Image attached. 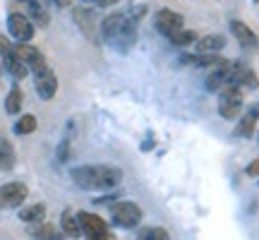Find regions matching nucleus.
I'll return each instance as SVG.
<instances>
[{
  "instance_id": "obj_1",
  "label": "nucleus",
  "mask_w": 259,
  "mask_h": 240,
  "mask_svg": "<svg viewBox=\"0 0 259 240\" xmlns=\"http://www.w3.org/2000/svg\"><path fill=\"white\" fill-rule=\"evenodd\" d=\"M74 185L82 190H113L122 180V173L111 166H77L70 171Z\"/></svg>"
},
{
  "instance_id": "obj_2",
  "label": "nucleus",
  "mask_w": 259,
  "mask_h": 240,
  "mask_svg": "<svg viewBox=\"0 0 259 240\" xmlns=\"http://www.w3.org/2000/svg\"><path fill=\"white\" fill-rule=\"evenodd\" d=\"M240 111H242V87H238V84H226L221 89V103H219L221 118L233 120L240 115Z\"/></svg>"
},
{
  "instance_id": "obj_3",
  "label": "nucleus",
  "mask_w": 259,
  "mask_h": 240,
  "mask_svg": "<svg viewBox=\"0 0 259 240\" xmlns=\"http://www.w3.org/2000/svg\"><path fill=\"white\" fill-rule=\"evenodd\" d=\"M0 58H3V65L15 79H24L29 74V67L22 63V58L15 53V46L8 41V36L0 34Z\"/></svg>"
},
{
  "instance_id": "obj_4",
  "label": "nucleus",
  "mask_w": 259,
  "mask_h": 240,
  "mask_svg": "<svg viewBox=\"0 0 259 240\" xmlns=\"http://www.w3.org/2000/svg\"><path fill=\"white\" fill-rule=\"evenodd\" d=\"M77 219H79V228H82V233L87 238H92V240H111L113 238V233L108 231V223L103 221L101 216L89 214V212H79Z\"/></svg>"
},
{
  "instance_id": "obj_5",
  "label": "nucleus",
  "mask_w": 259,
  "mask_h": 240,
  "mask_svg": "<svg viewBox=\"0 0 259 240\" xmlns=\"http://www.w3.org/2000/svg\"><path fill=\"white\" fill-rule=\"evenodd\" d=\"M142 221V209L135 202H118L113 207V223L120 228H137Z\"/></svg>"
},
{
  "instance_id": "obj_6",
  "label": "nucleus",
  "mask_w": 259,
  "mask_h": 240,
  "mask_svg": "<svg viewBox=\"0 0 259 240\" xmlns=\"http://www.w3.org/2000/svg\"><path fill=\"white\" fill-rule=\"evenodd\" d=\"M72 17H74V22H77V27H79V31H82L84 36L89 38L92 44H99V31H101V27H99V22H96L94 10H89V8H74L72 10Z\"/></svg>"
},
{
  "instance_id": "obj_7",
  "label": "nucleus",
  "mask_w": 259,
  "mask_h": 240,
  "mask_svg": "<svg viewBox=\"0 0 259 240\" xmlns=\"http://www.w3.org/2000/svg\"><path fill=\"white\" fill-rule=\"evenodd\" d=\"M15 53H17V56L22 58V63L27 65L31 72H38V70L48 67L46 58L41 56V51H38L36 46H31L29 41H19L17 46H15Z\"/></svg>"
},
{
  "instance_id": "obj_8",
  "label": "nucleus",
  "mask_w": 259,
  "mask_h": 240,
  "mask_svg": "<svg viewBox=\"0 0 259 240\" xmlns=\"http://www.w3.org/2000/svg\"><path fill=\"white\" fill-rule=\"evenodd\" d=\"M27 185L24 183H8L0 187V209H12V207H19L27 199Z\"/></svg>"
},
{
  "instance_id": "obj_9",
  "label": "nucleus",
  "mask_w": 259,
  "mask_h": 240,
  "mask_svg": "<svg viewBox=\"0 0 259 240\" xmlns=\"http://www.w3.org/2000/svg\"><path fill=\"white\" fill-rule=\"evenodd\" d=\"M8 31L17 41H31L34 38V22L19 12H12L8 17Z\"/></svg>"
},
{
  "instance_id": "obj_10",
  "label": "nucleus",
  "mask_w": 259,
  "mask_h": 240,
  "mask_svg": "<svg viewBox=\"0 0 259 240\" xmlns=\"http://www.w3.org/2000/svg\"><path fill=\"white\" fill-rule=\"evenodd\" d=\"M34 84H36V92L44 101H51L58 92V77L53 74L51 67H44V70L34 72Z\"/></svg>"
},
{
  "instance_id": "obj_11",
  "label": "nucleus",
  "mask_w": 259,
  "mask_h": 240,
  "mask_svg": "<svg viewBox=\"0 0 259 240\" xmlns=\"http://www.w3.org/2000/svg\"><path fill=\"white\" fill-rule=\"evenodd\" d=\"M154 27L158 29V34H163V36H170L173 31H178L180 27H185V19L183 15H178L173 10H161L156 12V19H154Z\"/></svg>"
},
{
  "instance_id": "obj_12",
  "label": "nucleus",
  "mask_w": 259,
  "mask_h": 240,
  "mask_svg": "<svg viewBox=\"0 0 259 240\" xmlns=\"http://www.w3.org/2000/svg\"><path fill=\"white\" fill-rule=\"evenodd\" d=\"M125 22H127V17H125L122 12H113V15H108V17L101 22L103 38H106L108 44H118V38H120V34H122V27H125Z\"/></svg>"
},
{
  "instance_id": "obj_13",
  "label": "nucleus",
  "mask_w": 259,
  "mask_h": 240,
  "mask_svg": "<svg viewBox=\"0 0 259 240\" xmlns=\"http://www.w3.org/2000/svg\"><path fill=\"white\" fill-rule=\"evenodd\" d=\"M231 70H233L231 60L216 65V67H213V72L206 77V89H209V92H221L223 87L231 82Z\"/></svg>"
},
{
  "instance_id": "obj_14",
  "label": "nucleus",
  "mask_w": 259,
  "mask_h": 240,
  "mask_svg": "<svg viewBox=\"0 0 259 240\" xmlns=\"http://www.w3.org/2000/svg\"><path fill=\"white\" fill-rule=\"evenodd\" d=\"M231 31H233V36H235V41H238L242 48H250V51H254V48L259 46L257 34H254V31H252L245 22H240V19H233V22H231Z\"/></svg>"
},
{
  "instance_id": "obj_15",
  "label": "nucleus",
  "mask_w": 259,
  "mask_h": 240,
  "mask_svg": "<svg viewBox=\"0 0 259 240\" xmlns=\"http://www.w3.org/2000/svg\"><path fill=\"white\" fill-rule=\"evenodd\" d=\"M226 46V38L221 34H209V36H197L194 41V48H197V53H219L221 48Z\"/></svg>"
},
{
  "instance_id": "obj_16",
  "label": "nucleus",
  "mask_w": 259,
  "mask_h": 240,
  "mask_svg": "<svg viewBox=\"0 0 259 240\" xmlns=\"http://www.w3.org/2000/svg\"><path fill=\"white\" fill-rule=\"evenodd\" d=\"M257 120H259V115L254 111H247L245 115H242V120L235 125V137H252V132H254V128H257Z\"/></svg>"
},
{
  "instance_id": "obj_17",
  "label": "nucleus",
  "mask_w": 259,
  "mask_h": 240,
  "mask_svg": "<svg viewBox=\"0 0 259 240\" xmlns=\"http://www.w3.org/2000/svg\"><path fill=\"white\" fill-rule=\"evenodd\" d=\"M29 3V15H31V22L36 24V27H48V22H51V15H48V8L44 3H38V0H27Z\"/></svg>"
},
{
  "instance_id": "obj_18",
  "label": "nucleus",
  "mask_w": 259,
  "mask_h": 240,
  "mask_svg": "<svg viewBox=\"0 0 259 240\" xmlns=\"http://www.w3.org/2000/svg\"><path fill=\"white\" fill-rule=\"evenodd\" d=\"M19 219L24 223H41L46 219V207L44 204H31V207H24L19 212Z\"/></svg>"
},
{
  "instance_id": "obj_19",
  "label": "nucleus",
  "mask_w": 259,
  "mask_h": 240,
  "mask_svg": "<svg viewBox=\"0 0 259 240\" xmlns=\"http://www.w3.org/2000/svg\"><path fill=\"white\" fill-rule=\"evenodd\" d=\"M170 44L178 48H185V46H192L194 41H197V31H192V29H185V27H180L178 31H173L170 34Z\"/></svg>"
},
{
  "instance_id": "obj_20",
  "label": "nucleus",
  "mask_w": 259,
  "mask_h": 240,
  "mask_svg": "<svg viewBox=\"0 0 259 240\" xmlns=\"http://www.w3.org/2000/svg\"><path fill=\"white\" fill-rule=\"evenodd\" d=\"M15 166V149L8 139L0 137V171H10Z\"/></svg>"
},
{
  "instance_id": "obj_21",
  "label": "nucleus",
  "mask_w": 259,
  "mask_h": 240,
  "mask_svg": "<svg viewBox=\"0 0 259 240\" xmlns=\"http://www.w3.org/2000/svg\"><path fill=\"white\" fill-rule=\"evenodd\" d=\"M60 226H63V233L65 235H70V238H77L82 228H79V219L72 216L70 212H63V219H60Z\"/></svg>"
},
{
  "instance_id": "obj_22",
  "label": "nucleus",
  "mask_w": 259,
  "mask_h": 240,
  "mask_svg": "<svg viewBox=\"0 0 259 240\" xmlns=\"http://www.w3.org/2000/svg\"><path fill=\"white\" fill-rule=\"evenodd\" d=\"M5 111L10 115H17L22 111V92H19V87H12L8 94V99H5Z\"/></svg>"
},
{
  "instance_id": "obj_23",
  "label": "nucleus",
  "mask_w": 259,
  "mask_h": 240,
  "mask_svg": "<svg viewBox=\"0 0 259 240\" xmlns=\"http://www.w3.org/2000/svg\"><path fill=\"white\" fill-rule=\"evenodd\" d=\"M36 115H31V113H27V115H22V118L15 123V132L17 135H31L34 130H36Z\"/></svg>"
},
{
  "instance_id": "obj_24",
  "label": "nucleus",
  "mask_w": 259,
  "mask_h": 240,
  "mask_svg": "<svg viewBox=\"0 0 259 240\" xmlns=\"http://www.w3.org/2000/svg\"><path fill=\"white\" fill-rule=\"evenodd\" d=\"M139 238H147V240H168V231L163 228H144L139 233Z\"/></svg>"
},
{
  "instance_id": "obj_25",
  "label": "nucleus",
  "mask_w": 259,
  "mask_h": 240,
  "mask_svg": "<svg viewBox=\"0 0 259 240\" xmlns=\"http://www.w3.org/2000/svg\"><path fill=\"white\" fill-rule=\"evenodd\" d=\"M31 235H34V238H56V228L44 223V226H38V228H31Z\"/></svg>"
},
{
  "instance_id": "obj_26",
  "label": "nucleus",
  "mask_w": 259,
  "mask_h": 240,
  "mask_svg": "<svg viewBox=\"0 0 259 240\" xmlns=\"http://www.w3.org/2000/svg\"><path fill=\"white\" fill-rule=\"evenodd\" d=\"M247 176L259 178V158H257V161H252L250 166H247Z\"/></svg>"
},
{
  "instance_id": "obj_27",
  "label": "nucleus",
  "mask_w": 259,
  "mask_h": 240,
  "mask_svg": "<svg viewBox=\"0 0 259 240\" xmlns=\"http://www.w3.org/2000/svg\"><path fill=\"white\" fill-rule=\"evenodd\" d=\"M67 149H70V142L65 139L63 144H60V149H58V158H60V161H65V158H67Z\"/></svg>"
},
{
  "instance_id": "obj_28",
  "label": "nucleus",
  "mask_w": 259,
  "mask_h": 240,
  "mask_svg": "<svg viewBox=\"0 0 259 240\" xmlns=\"http://www.w3.org/2000/svg\"><path fill=\"white\" fill-rule=\"evenodd\" d=\"M96 3H99V5H101V8H108V5H115V3H118V0H96Z\"/></svg>"
},
{
  "instance_id": "obj_29",
  "label": "nucleus",
  "mask_w": 259,
  "mask_h": 240,
  "mask_svg": "<svg viewBox=\"0 0 259 240\" xmlns=\"http://www.w3.org/2000/svg\"><path fill=\"white\" fill-rule=\"evenodd\" d=\"M70 3H72V0H56L58 8H70Z\"/></svg>"
},
{
  "instance_id": "obj_30",
  "label": "nucleus",
  "mask_w": 259,
  "mask_h": 240,
  "mask_svg": "<svg viewBox=\"0 0 259 240\" xmlns=\"http://www.w3.org/2000/svg\"><path fill=\"white\" fill-rule=\"evenodd\" d=\"M84 3H96V0H84Z\"/></svg>"
},
{
  "instance_id": "obj_31",
  "label": "nucleus",
  "mask_w": 259,
  "mask_h": 240,
  "mask_svg": "<svg viewBox=\"0 0 259 240\" xmlns=\"http://www.w3.org/2000/svg\"><path fill=\"white\" fill-rule=\"evenodd\" d=\"M22 3H27V0H22Z\"/></svg>"
}]
</instances>
